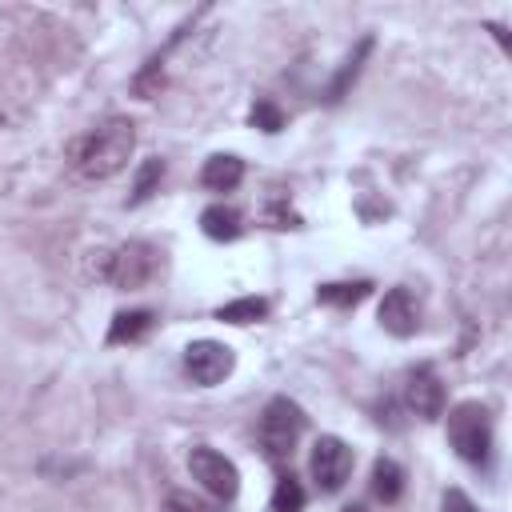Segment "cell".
Returning a JSON list of instances; mask_svg holds the SVG:
<instances>
[{"instance_id": "1", "label": "cell", "mask_w": 512, "mask_h": 512, "mask_svg": "<svg viewBox=\"0 0 512 512\" xmlns=\"http://www.w3.org/2000/svg\"><path fill=\"white\" fill-rule=\"evenodd\" d=\"M132 148H136V124L128 116H104L72 144V168L84 180H108L128 164Z\"/></svg>"}, {"instance_id": "2", "label": "cell", "mask_w": 512, "mask_h": 512, "mask_svg": "<svg viewBox=\"0 0 512 512\" xmlns=\"http://www.w3.org/2000/svg\"><path fill=\"white\" fill-rule=\"evenodd\" d=\"M304 428H308L304 408H300L292 396H272V400L264 404V412H260V424H256V440H260L264 460H272V464L292 460V452H296Z\"/></svg>"}, {"instance_id": "3", "label": "cell", "mask_w": 512, "mask_h": 512, "mask_svg": "<svg viewBox=\"0 0 512 512\" xmlns=\"http://www.w3.org/2000/svg\"><path fill=\"white\" fill-rule=\"evenodd\" d=\"M448 444L472 468L492 464V416L480 400H460L448 412Z\"/></svg>"}, {"instance_id": "4", "label": "cell", "mask_w": 512, "mask_h": 512, "mask_svg": "<svg viewBox=\"0 0 512 512\" xmlns=\"http://www.w3.org/2000/svg\"><path fill=\"white\" fill-rule=\"evenodd\" d=\"M160 272V252L156 244L148 240H128L120 248L108 252V268H104V280L124 288V292H136V288H148L152 276Z\"/></svg>"}, {"instance_id": "5", "label": "cell", "mask_w": 512, "mask_h": 512, "mask_svg": "<svg viewBox=\"0 0 512 512\" xmlns=\"http://www.w3.org/2000/svg\"><path fill=\"white\" fill-rule=\"evenodd\" d=\"M352 464H356V452L340 436H332V432L316 436V444L308 452V476H312L320 496L340 492L348 484V476H352Z\"/></svg>"}, {"instance_id": "6", "label": "cell", "mask_w": 512, "mask_h": 512, "mask_svg": "<svg viewBox=\"0 0 512 512\" xmlns=\"http://www.w3.org/2000/svg\"><path fill=\"white\" fill-rule=\"evenodd\" d=\"M188 472H192V480H196L208 496H216V500H236V492H240V472H236V464H232L224 452L208 448V444H196V448L188 452Z\"/></svg>"}, {"instance_id": "7", "label": "cell", "mask_w": 512, "mask_h": 512, "mask_svg": "<svg viewBox=\"0 0 512 512\" xmlns=\"http://www.w3.org/2000/svg\"><path fill=\"white\" fill-rule=\"evenodd\" d=\"M232 368H236V352H232L228 344H220V340H192V344L184 348V372H188L192 384H200V388L224 384V380L232 376Z\"/></svg>"}, {"instance_id": "8", "label": "cell", "mask_w": 512, "mask_h": 512, "mask_svg": "<svg viewBox=\"0 0 512 512\" xmlns=\"http://www.w3.org/2000/svg\"><path fill=\"white\" fill-rule=\"evenodd\" d=\"M376 320H380V328H384L388 336L408 340V336H416V328H420V308H416V300H412L408 288H388L384 300L376 304Z\"/></svg>"}, {"instance_id": "9", "label": "cell", "mask_w": 512, "mask_h": 512, "mask_svg": "<svg viewBox=\"0 0 512 512\" xmlns=\"http://www.w3.org/2000/svg\"><path fill=\"white\" fill-rule=\"evenodd\" d=\"M404 404L420 420H440L444 416V384H440V376L432 368L408 372V380H404Z\"/></svg>"}, {"instance_id": "10", "label": "cell", "mask_w": 512, "mask_h": 512, "mask_svg": "<svg viewBox=\"0 0 512 512\" xmlns=\"http://www.w3.org/2000/svg\"><path fill=\"white\" fill-rule=\"evenodd\" d=\"M240 180H244V160L232 156V152H216L200 168V184L212 188V192H232Z\"/></svg>"}, {"instance_id": "11", "label": "cell", "mask_w": 512, "mask_h": 512, "mask_svg": "<svg viewBox=\"0 0 512 512\" xmlns=\"http://www.w3.org/2000/svg\"><path fill=\"white\" fill-rule=\"evenodd\" d=\"M152 324H156V312H148V308L116 312L104 340H108V344H136V340H144V336L152 332Z\"/></svg>"}, {"instance_id": "12", "label": "cell", "mask_w": 512, "mask_h": 512, "mask_svg": "<svg viewBox=\"0 0 512 512\" xmlns=\"http://www.w3.org/2000/svg\"><path fill=\"white\" fill-rule=\"evenodd\" d=\"M368 52H372V36H360V40H356V48L344 56V64L336 68V76H332V84H328V104H340V100L348 96V88H352V80L360 76V68H364V60H368Z\"/></svg>"}, {"instance_id": "13", "label": "cell", "mask_w": 512, "mask_h": 512, "mask_svg": "<svg viewBox=\"0 0 512 512\" xmlns=\"http://www.w3.org/2000/svg\"><path fill=\"white\" fill-rule=\"evenodd\" d=\"M200 232L208 236V240H236L240 236V212L236 208H228V204H208L204 212H200Z\"/></svg>"}, {"instance_id": "14", "label": "cell", "mask_w": 512, "mask_h": 512, "mask_svg": "<svg viewBox=\"0 0 512 512\" xmlns=\"http://www.w3.org/2000/svg\"><path fill=\"white\" fill-rule=\"evenodd\" d=\"M372 492H376V500H384V504H396V500H400V492H404V468H400L392 456H380V460L372 464Z\"/></svg>"}, {"instance_id": "15", "label": "cell", "mask_w": 512, "mask_h": 512, "mask_svg": "<svg viewBox=\"0 0 512 512\" xmlns=\"http://www.w3.org/2000/svg\"><path fill=\"white\" fill-rule=\"evenodd\" d=\"M368 280H344V284H320L316 288V304H328V308H356L364 296H368Z\"/></svg>"}, {"instance_id": "16", "label": "cell", "mask_w": 512, "mask_h": 512, "mask_svg": "<svg viewBox=\"0 0 512 512\" xmlns=\"http://www.w3.org/2000/svg\"><path fill=\"white\" fill-rule=\"evenodd\" d=\"M268 316V300L264 296H240V300H228L216 308V320L220 324H256Z\"/></svg>"}, {"instance_id": "17", "label": "cell", "mask_w": 512, "mask_h": 512, "mask_svg": "<svg viewBox=\"0 0 512 512\" xmlns=\"http://www.w3.org/2000/svg\"><path fill=\"white\" fill-rule=\"evenodd\" d=\"M164 172H168V164H164L160 156H148V160L136 168V180H132V196H128V204H144V200H152V196L160 192Z\"/></svg>"}, {"instance_id": "18", "label": "cell", "mask_w": 512, "mask_h": 512, "mask_svg": "<svg viewBox=\"0 0 512 512\" xmlns=\"http://www.w3.org/2000/svg\"><path fill=\"white\" fill-rule=\"evenodd\" d=\"M272 512H304V484H300L292 472H280V476H276Z\"/></svg>"}, {"instance_id": "19", "label": "cell", "mask_w": 512, "mask_h": 512, "mask_svg": "<svg viewBox=\"0 0 512 512\" xmlns=\"http://www.w3.org/2000/svg\"><path fill=\"white\" fill-rule=\"evenodd\" d=\"M160 88H164V52H156L136 76H132V92L140 96V100H152V96H160Z\"/></svg>"}, {"instance_id": "20", "label": "cell", "mask_w": 512, "mask_h": 512, "mask_svg": "<svg viewBox=\"0 0 512 512\" xmlns=\"http://www.w3.org/2000/svg\"><path fill=\"white\" fill-rule=\"evenodd\" d=\"M248 120H252V128H260V132H280V128H284V112H280L272 100H256L252 112H248Z\"/></svg>"}, {"instance_id": "21", "label": "cell", "mask_w": 512, "mask_h": 512, "mask_svg": "<svg viewBox=\"0 0 512 512\" xmlns=\"http://www.w3.org/2000/svg\"><path fill=\"white\" fill-rule=\"evenodd\" d=\"M160 512H212V504L200 500V496H192V492H172V496L160 504Z\"/></svg>"}, {"instance_id": "22", "label": "cell", "mask_w": 512, "mask_h": 512, "mask_svg": "<svg viewBox=\"0 0 512 512\" xmlns=\"http://www.w3.org/2000/svg\"><path fill=\"white\" fill-rule=\"evenodd\" d=\"M264 220H268V228H300V216L284 204V200H276V204H268V212H264Z\"/></svg>"}, {"instance_id": "23", "label": "cell", "mask_w": 512, "mask_h": 512, "mask_svg": "<svg viewBox=\"0 0 512 512\" xmlns=\"http://www.w3.org/2000/svg\"><path fill=\"white\" fill-rule=\"evenodd\" d=\"M444 512H480V508L472 504V496L464 488H448L444 492Z\"/></svg>"}, {"instance_id": "24", "label": "cell", "mask_w": 512, "mask_h": 512, "mask_svg": "<svg viewBox=\"0 0 512 512\" xmlns=\"http://www.w3.org/2000/svg\"><path fill=\"white\" fill-rule=\"evenodd\" d=\"M344 512H368V508H364V504H348Z\"/></svg>"}, {"instance_id": "25", "label": "cell", "mask_w": 512, "mask_h": 512, "mask_svg": "<svg viewBox=\"0 0 512 512\" xmlns=\"http://www.w3.org/2000/svg\"><path fill=\"white\" fill-rule=\"evenodd\" d=\"M0 128H4V112H0Z\"/></svg>"}]
</instances>
